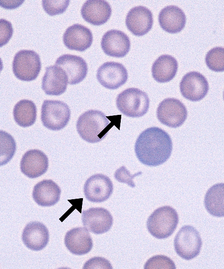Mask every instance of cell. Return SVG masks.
I'll use <instances>...</instances> for the list:
<instances>
[{
    "label": "cell",
    "mask_w": 224,
    "mask_h": 269,
    "mask_svg": "<svg viewBox=\"0 0 224 269\" xmlns=\"http://www.w3.org/2000/svg\"><path fill=\"white\" fill-rule=\"evenodd\" d=\"M173 149L172 139L166 131L158 127L146 128L138 137L134 150L138 160L148 166H157L166 162Z\"/></svg>",
    "instance_id": "6da1fadb"
},
{
    "label": "cell",
    "mask_w": 224,
    "mask_h": 269,
    "mask_svg": "<svg viewBox=\"0 0 224 269\" xmlns=\"http://www.w3.org/2000/svg\"><path fill=\"white\" fill-rule=\"evenodd\" d=\"M112 125L102 111L90 110L79 117L76 127L80 137L89 143H96L107 135Z\"/></svg>",
    "instance_id": "7a4b0ae2"
},
{
    "label": "cell",
    "mask_w": 224,
    "mask_h": 269,
    "mask_svg": "<svg viewBox=\"0 0 224 269\" xmlns=\"http://www.w3.org/2000/svg\"><path fill=\"white\" fill-rule=\"evenodd\" d=\"M178 220L176 210L170 206H165L155 209L151 213L147 220L146 227L154 237L164 239L173 234Z\"/></svg>",
    "instance_id": "3957f363"
},
{
    "label": "cell",
    "mask_w": 224,
    "mask_h": 269,
    "mask_svg": "<svg viewBox=\"0 0 224 269\" xmlns=\"http://www.w3.org/2000/svg\"><path fill=\"white\" fill-rule=\"evenodd\" d=\"M118 110L130 117H140L147 112L149 99L147 94L136 88H128L120 93L116 100Z\"/></svg>",
    "instance_id": "277c9868"
},
{
    "label": "cell",
    "mask_w": 224,
    "mask_h": 269,
    "mask_svg": "<svg viewBox=\"0 0 224 269\" xmlns=\"http://www.w3.org/2000/svg\"><path fill=\"white\" fill-rule=\"evenodd\" d=\"M68 106L59 100H45L41 108V119L46 128L57 131L64 128L70 118Z\"/></svg>",
    "instance_id": "5b68a950"
},
{
    "label": "cell",
    "mask_w": 224,
    "mask_h": 269,
    "mask_svg": "<svg viewBox=\"0 0 224 269\" xmlns=\"http://www.w3.org/2000/svg\"><path fill=\"white\" fill-rule=\"evenodd\" d=\"M41 68L39 55L32 50L23 49L18 51L12 63L13 72L16 78L30 81L36 79Z\"/></svg>",
    "instance_id": "8992f818"
},
{
    "label": "cell",
    "mask_w": 224,
    "mask_h": 269,
    "mask_svg": "<svg viewBox=\"0 0 224 269\" xmlns=\"http://www.w3.org/2000/svg\"><path fill=\"white\" fill-rule=\"evenodd\" d=\"M175 250L180 257L191 260L200 253L202 241L199 232L191 225H184L176 234L174 242Z\"/></svg>",
    "instance_id": "52a82bcc"
},
{
    "label": "cell",
    "mask_w": 224,
    "mask_h": 269,
    "mask_svg": "<svg viewBox=\"0 0 224 269\" xmlns=\"http://www.w3.org/2000/svg\"><path fill=\"white\" fill-rule=\"evenodd\" d=\"M188 115L185 106L175 98L163 100L157 110V117L162 124L170 127H180L185 121Z\"/></svg>",
    "instance_id": "ba28073f"
},
{
    "label": "cell",
    "mask_w": 224,
    "mask_h": 269,
    "mask_svg": "<svg viewBox=\"0 0 224 269\" xmlns=\"http://www.w3.org/2000/svg\"><path fill=\"white\" fill-rule=\"evenodd\" d=\"M96 78L103 87L114 90L119 88L126 82L128 74L126 68L121 63L108 62L98 68Z\"/></svg>",
    "instance_id": "9c48e42d"
},
{
    "label": "cell",
    "mask_w": 224,
    "mask_h": 269,
    "mask_svg": "<svg viewBox=\"0 0 224 269\" xmlns=\"http://www.w3.org/2000/svg\"><path fill=\"white\" fill-rule=\"evenodd\" d=\"M179 87L184 97L192 101H198L207 95L209 86L204 76L199 72L191 71L183 77Z\"/></svg>",
    "instance_id": "30bf717a"
},
{
    "label": "cell",
    "mask_w": 224,
    "mask_h": 269,
    "mask_svg": "<svg viewBox=\"0 0 224 269\" xmlns=\"http://www.w3.org/2000/svg\"><path fill=\"white\" fill-rule=\"evenodd\" d=\"M113 184L106 175L97 174L89 177L86 181L83 191L86 198L94 203H100L107 200L112 195Z\"/></svg>",
    "instance_id": "8fae6325"
},
{
    "label": "cell",
    "mask_w": 224,
    "mask_h": 269,
    "mask_svg": "<svg viewBox=\"0 0 224 269\" xmlns=\"http://www.w3.org/2000/svg\"><path fill=\"white\" fill-rule=\"evenodd\" d=\"M83 225L95 234L108 232L113 224V217L110 212L102 207H92L82 213Z\"/></svg>",
    "instance_id": "7c38bea8"
},
{
    "label": "cell",
    "mask_w": 224,
    "mask_h": 269,
    "mask_svg": "<svg viewBox=\"0 0 224 269\" xmlns=\"http://www.w3.org/2000/svg\"><path fill=\"white\" fill-rule=\"evenodd\" d=\"M101 46L103 52L107 55L121 58L129 52L130 42L128 35L122 31L111 30L102 36Z\"/></svg>",
    "instance_id": "4fadbf2b"
},
{
    "label": "cell",
    "mask_w": 224,
    "mask_h": 269,
    "mask_svg": "<svg viewBox=\"0 0 224 269\" xmlns=\"http://www.w3.org/2000/svg\"><path fill=\"white\" fill-rule=\"evenodd\" d=\"M153 24V15L145 7L138 6L131 8L126 18L128 29L137 36L146 34L152 28Z\"/></svg>",
    "instance_id": "5bb4252c"
},
{
    "label": "cell",
    "mask_w": 224,
    "mask_h": 269,
    "mask_svg": "<svg viewBox=\"0 0 224 269\" xmlns=\"http://www.w3.org/2000/svg\"><path fill=\"white\" fill-rule=\"evenodd\" d=\"M55 65L65 71L68 77V83L71 85L82 81L88 72V66L85 61L77 55L64 54L57 59Z\"/></svg>",
    "instance_id": "9a60e30c"
},
{
    "label": "cell",
    "mask_w": 224,
    "mask_h": 269,
    "mask_svg": "<svg viewBox=\"0 0 224 269\" xmlns=\"http://www.w3.org/2000/svg\"><path fill=\"white\" fill-rule=\"evenodd\" d=\"M48 167V159L41 150L32 149L27 151L21 159L20 170L30 178L39 177L44 174Z\"/></svg>",
    "instance_id": "2e32d148"
},
{
    "label": "cell",
    "mask_w": 224,
    "mask_h": 269,
    "mask_svg": "<svg viewBox=\"0 0 224 269\" xmlns=\"http://www.w3.org/2000/svg\"><path fill=\"white\" fill-rule=\"evenodd\" d=\"M93 40L90 30L79 24L68 27L63 36L64 44L67 48L79 51H84L88 48Z\"/></svg>",
    "instance_id": "e0dca14e"
},
{
    "label": "cell",
    "mask_w": 224,
    "mask_h": 269,
    "mask_svg": "<svg viewBox=\"0 0 224 269\" xmlns=\"http://www.w3.org/2000/svg\"><path fill=\"white\" fill-rule=\"evenodd\" d=\"M68 83V77L61 67L56 65L46 67L42 79V88L47 95H62L66 91Z\"/></svg>",
    "instance_id": "ac0fdd59"
},
{
    "label": "cell",
    "mask_w": 224,
    "mask_h": 269,
    "mask_svg": "<svg viewBox=\"0 0 224 269\" xmlns=\"http://www.w3.org/2000/svg\"><path fill=\"white\" fill-rule=\"evenodd\" d=\"M22 240L28 248L34 251L44 249L49 241V233L47 227L39 222H32L23 229Z\"/></svg>",
    "instance_id": "d6986e66"
},
{
    "label": "cell",
    "mask_w": 224,
    "mask_h": 269,
    "mask_svg": "<svg viewBox=\"0 0 224 269\" xmlns=\"http://www.w3.org/2000/svg\"><path fill=\"white\" fill-rule=\"evenodd\" d=\"M80 13L86 22L99 26L109 20L112 14V8L106 0H88L83 3Z\"/></svg>",
    "instance_id": "ffe728a7"
},
{
    "label": "cell",
    "mask_w": 224,
    "mask_h": 269,
    "mask_svg": "<svg viewBox=\"0 0 224 269\" xmlns=\"http://www.w3.org/2000/svg\"><path fill=\"white\" fill-rule=\"evenodd\" d=\"M64 244L70 252L81 255L88 253L92 249L93 240L89 231L84 227H76L67 231Z\"/></svg>",
    "instance_id": "44dd1931"
},
{
    "label": "cell",
    "mask_w": 224,
    "mask_h": 269,
    "mask_svg": "<svg viewBox=\"0 0 224 269\" xmlns=\"http://www.w3.org/2000/svg\"><path fill=\"white\" fill-rule=\"evenodd\" d=\"M158 20L163 30L170 33H176L184 28L186 17L180 8L175 5H169L160 11Z\"/></svg>",
    "instance_id": "7402d4cb"
},
{
    "label": "cell",
    "mask_w": 224,
    "mask_h": 269,
    "mask_svg": "<svg viewBox=\"0 0 224 269\" xmlns=\"http://www.w3.org/2000/svg\"><path fill=\"white\" fill-rule=\"evenodd\" d=\"M61 190L51 179H44L37 183L32 191V198L39 206H50L60 200Z\"/></svg>",
    "instance_id": "603a6c76"
},
{
    "label": "cell",
    "mask_w": 224,
    "mask_h": 269,
    "mask_svg": "<svg viewBox=\"0 0 224 269\" xmlns=\"http://www.w3.org/2000/svg\"><path fill=\"white\" fill-rule=\"evenodd\" d=\"M177 69L178 63L174 57L167 54L162 55L152 64V77L158 82H167L175 77Z\"/></svg>",
    "instance_id": "cb8c5ba5"
},
{
    "label": "cell",
    "mask_w": 224,
    "mask_h": 269,
    "mask_svg": "<svg viewBox=\"0 0 224 269\" xmlns=\"http://www.w3.org/2000/svg\"><path fill=\"white\" fill-rule=\"evenodd\" d=\"M204 205L210 215L217 217H224V183L215 184L207 190Z\"/></svg>",
    "instance_id": "d4e9b609"
},
{
    "label": "cell",
    "mask_w": 224,
    "mask_h": 269,
    "mask_svg": "<svg viewBox=\"0 0 224 269\" xmlns=\"http://www.w3.org/2000/svg\"><path fill=\"white\" fill-rule=\"evenodd\" d=\"M14 119L18 126L29 127L34 124L36 119L37 108L32 101L22 99L13 109Z\"/></svg>",
    "instance_id": "484cf974"
},
{
    "label": "cell",
    "mask_w": 224,
    "mask_h": 269,
    "mask_svg": "<svg viewBox=\"0 0 224 269\" xmlns=\"http://www.w3.org/2000/svg\"><path fill=\"white\" fill-rule=\"evenodd\" d=\"M0 166L8 162L14 155L16 143L13 137L5 131L0 130Z\"/></svg>",
    "instance_id": "4316f807"
},
{
    "label": "cell",
    "mask_w": 224,
    "mask_h": 269,
    "mask_svg": "<svg viewBox=\"0 0 224 269\" xmlns=\"http://www.w3.org/2000/svg\"><path fill=\"white\" fill-rule=\"evenodd\" d=\"M205 62L210 70L215 72L224 71V47H216L207 53Z\"/></svg>",
    "instance_id": "83f0119b"
},
{
    "label": "cell",
    "mask_w": 224,
    "mask_h": 269,
    "mask_svg": "<svg viewBox=\"0 0 224 269\" xmlns=\"http://www.w3.org/2000/svg\"><path fill=\"white\" fill-rule=\"evenodd\" d=\"M145 269H175L176 265L169 257L163 255H157L150 258L144 265Z\"/></svg>",
    "instance_id": "f1b7e54d"
},
{
    "label": "cell",
    "mask_w": 224,
    "mask_h": 269,
    "mask_svg": "<svg viewBox=\"0 0 224 269\" xmlns=\"http://www.w3.org/2000/svg\"><path fill=\"white\" fill-rule=\"evenodd\" d=\"M42 6L45 11L49 16H53L64 13L70 0H43Z\"/></svg>",
    "instance_id": "f546056e"
},
{
    "label": "cell",
    "mask_w": 224,
    "mask_h": 269,
    "mask_svg": "<svg viewBox=\"0 0 224 269\" xmlns=\"http://www.w3.org/2000/svg\"><path fill=\"white\" fill-rule=\"evenodd\" d=\"M141 174L142 172H139L132 174L124 166H122L115 171L114 177L118 182L127 184L128 186L134 188L135 187V184L133 179L135 176Z\"/></svg>",
    "instance_id": "4dcf8cb0"
},
{
    "label": "cell",
    "mask_w": 224,
    "mask_h": 269,
    "mask_svg": "<svg viewBox=\"0 0 224 269\" xmlns=\"http://www.w3.org/2000/svg\"><path fill=\"white\" fill-rule=\"evenodd\" d=\"M13 33L11 23L3 18L0 19V46L2 47L9 41Z\"/></svg>",
    "instance_id": "1f68e13d"
},
{
    "label": "cell",
    "mask_w": 224,
    "mask_h": 269,
    "mask_svg": "<svg viewBox=\"0 0 224 269\" xmlns=\"http://www.w3.org/2000/svg\"><path fill=\"white\" fill-rule=\"evenodd\" d=\"M83 269H112V266L106 259L99 256H95L87 261L84 264Z\"/></svg>",
    "instance_id": "d6a6232c"
},
{
    "label": "cell",
    "mask_w": 224,
    "mask_h": 269,
    "mask_svg": "<svg viewBox=\"0 0 224 269\" xmlns=\"http://www.w3.org/2000/svg\"><path fill=\"white\" fill-rule=\"evenodd\" d=\"M223 97H224V94H223Z\"/></svg>",
    "instance_id": "836d02e7"
}]
</instances>
